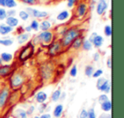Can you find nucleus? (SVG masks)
Listing matches in <instances>:
<instances>
[{"instance_id":"1","label":"nucleus","mask_w":124,"mask_h":118,"mask_svg":"<svg viewBox=\"0 0 124 118\" xmlns=\"http://www.w3.org/2000/svg\"><path fill=\"white\" fill-rule=\"evenodd\" d=\"M82 35H83L82 28H80L78 26H71L68 28L65 34L60 39H59V40H60L63 49H67L76 39H78Z\"/></svg>"},{"instance_id":"2","label":"nucleus","mask_w":124,"mask_h":118,"mask_svg":"<svg viewBox=\"0 0 124 118\" xmlns=\"http://www.w3.org/2000/svg\"><path fill=\"white\" fill-rule=\"evenodd\" d=\"M26 80V75L22 70H15L10 76L8 78V86L10 90H17L24 86Z\"/></svg>"},{"instance_id":"3","label":"nucleus","mask_w":124,"mask_h":118,"mask_svg":"<svg viewBox=\"0 0 124 118\" xmlns=\"http://www.w3.org/2000/svg\"><path fill=\"white\" fill-rule=\"evenodd\" d=\"M55 66L53 62L48 61L42 63L39 67V76L43 82H50L54 77Z\"/></svg>"},{"instance_id":"4","label":"nucleus","mask_w":124,"mask_h":118,"mask_svg":"<svg viewBox=\"0 0 124 118\" xmlns=\"http://www.w3.org/2000/svg\"><path fill=\"white\" fill-rule=\"evenodd\" d=\"M34 53L35 46L30 41L29 43H26V45L21 47V50H19L17 55V61L21 63H25V62L28 61L29 59H31L33 57Z\"/></svg>"},{"instance_id":"5","label":"nucleus","mask_w":124,"mask_h":118,"mask_svg":"<svg viewBox=\"0 0 124 118\" xmlns=\"http://www.w3.org/2000/svg\"><path fill=\"white\" fill-rule=\"evenodd\" d=\"M88 2L86 0H79L74 7V16L78 19H83L88 13Z\"/></svg>"},{"instance_id":"6","label":"nucleus","mask_w":124,"mask_h":118,"mask_svg":"<svg viewBox=\"0 0 124 118\" xmlns=\"http://www.w3.org/2000/svg\"><path fill=\"white\" fill-rule=\"evenodd\" d=\"M10 88L8 85H5L0 88V111L4 110L10 100Z\"/></svg>"},{"instance_id":"7","label":"nucleus","mask_w":124,"mask_h":118,"mask_svg":"<svg viewBox=\"0 0 124 118\" xmlns=\"http://www.w3.org/2000/svg\"><path fill=\"white\" fill-rule=\"evenodd\" d=\"M38 38L39 39L40 45H46L48 46L49 44L54 40L55 35L53 30H48V31H41L38 35Z\"/></svg>"},{"instance_id":"8","label":"nucleus","mask_w":124,"mask_h":118,"mask_svg":"<svg viewBox=\"0 0 124 118\" xmlns=\"http://www.w3.org/2000/svg\"><path fill=\"white\" fill-rule=\"evenodd\" d=\"M96 87L100 92L105 94L110 93V90H111L110 81L105 77H100V78L97 79Z\"/></svg>"},{"instance_id":"9","label":"nucleus","mask_w":124,"mask_h":118,"mask_svg":"<svg viewBox=\"0 0 124 118\" xmlns=\"http://www.w3.org/2000/svg\"><path fill=\"white\" fill-rule=\"evenodd\" d=\"M63 47L60 44V40H54L51 44L48 45V55L51 57H57L60 52L63 51Z\"/></svg>"},{"instance_id":"10","label":"nucleus","mask_w":124,"mask_h":118,"mask_svg":"<svg viewBox=\"0 0 124 118\" xmlns=\"http://www.w3.org/2000/svg\"><path fill=\"white\" fill-rule=\"evenodd\" d=\"M25 10L29 14L30 17H33L34 19H47L49 16L47 11L40 10L35 9L32 7H26Z\"/></svg>"},{"instance_id":"11","label":"nucleus","mask_w":124,"mask_h":118,"mask_svg":"<svg viewBox=\"0 0 124 118\" xmlns=\"http://www.w3.org/2000/svg\"><path fill=\"white\" fill-rule=\"evenodd\" d=\"M16 70L15 64H3L0 66V80L9 78L11 75V74Z\"/></svg>"},{"instance_id":"12","label":"nucleus","mask_w":124,"mask_h":118,"mask_svg":"<svg viewBox=\"0 0 124 118\" xmlns=\"http://www.w3.org/2000/svg\"><path fill=\"white\" fill-rule=\"evenodd\" d=\"M108 9V2L106 0H98L95 5V10L98 16H103Z\"/></svg>"},{"instance_id":"13","label":"nucleus","mask_w":124,"mask_h":118,"mask_svg":"<svg viewBox=\"0 0 124 118\" xmlns=\"http://www.w3.org/2000/svg\"><path fill=\"white\" fill-rule=\"evenodd\" d=\"M34 98L38 104H45L48 99V95L44 91H38L34 96Z\"/></svg>"},{"instance_id":"14","label":"nucleus","mask_w":124,"mask_h":118,"mask_svg":"<svg viewBox=\"0 0 124 118\" xmlns=\"http://www.w3.org/2000/svg\"><path fill=\"white\" fill-rule=\"evenodd\" d=\"M84 36H80L78 39L74 40L72 43L71 44V45L69 46V49L71 50H74V51H78L80 49H82V45H83V42L84 40Z\"/></svg>"},{"instance_id":"15","label":"nucleus","mask_w":124,"mask_h":118,"mask_svg":"<svg viewBox=\"0 0 124 118\" xmlns=\"http://www.w3.org/2000/svg\"><path fill=\"white\" fill-rule=\"evenodd\" d=\"M31 39V34L28 33H26V32H22V33H19L16 37V39H17V42L19 45H25Z\"/></svg>"},{"instance_id":"16","label":"nucleus","mask_w":124,"mask_h":118,"mask_svg":"<svg viewBox=\"0 0 124 118\" xmlns=\"http://www.w3.org/2000/svg\"><path fill=\"white\" fill-rule=\"evenodd\" d=\"M4 21H5L4 24H6L7 26L13 28H17L20 24V20L16 16H7V18Z\"/></svg>"},{"instance_id":"17","label":"nucleus","mask_w":124,"mask_h":118,"mask_svg":"<svg viewBox=\"0 0 124 118\" xmlns=\"http://www.w3.org/2000/svg\"><path fill=\"white\" fill-rule=\"evenodd\" d=\"M104 42H105V39H104L103 36L100 34H97L93 39L91 40V43L93 45V47H95V48L99 49L103 45Z\"/></svg>"},{"instance_id":"18","label":"nucleus","mask_w":124,"mask_h":118,"mask_svg":"<svg viewBox=\"0 0 124 118\" xmlns=\"http://www.w3.org/2000/svg\"><path fill=\"white\" fill-rule=\"evenodd\" d=\"M0 58L2 59L3 63H5L6 64L10 63L14 60V55L10 52H2L0 54Z\"/></svg>"},{"instance_id":"19","label":"nucleus","mask_w":124,"mask_h":118,"mask_svg":"<svg viewBox=\"0 0 124 118\" xmlns=\"http://www.w3.org/2000/svg\"><path fill=\"white\" fill-rule=\"evenodd\" d=\"M52 25L51 21L49 20L44 19L39 22V30L41 31H48V30H52Z\"/></svg>"},{"instance_id":"20","label":"nucleus","mask_w":124,"mask_h":118,"mask_svg":"<svg viewBox=\"0 0 124 118\" xmlns=\"http://www.w3.org/2000/svg\"><path fill=\"white\" fill-rule=\"evenodd\" d=\"M70 16H71V12H70L69 10H65L60 11V12L57 15L56 20L59 21H66V20L69 19Z\"/></svg>"},{"instance_id":"21","label":"nucleus","mask_w":124,"mask_h":118,"mask_svg":"<svg viewBox=\"0 0 124 118\" xmlns=\"http://www.w3.org/2000/svg\"><path fill=\"white\" fill-rule=\"evenodd\" d=\"M14 31L15 28H10L6 24H0V34L2 36H6V35L13 33Z\"/></svg>"},{"instance_id":"22","label":"nucleus","mask_w":124,"mask_h":118,"mask_svg":"<svg viewBox=\"0 0 124 118\" xmlns=\"http://www.w3.org/2000/svg\"><path fill=\"white\" fill-rule=\"evenodd\" d=\"M63 112H64V106H63V104H57V105L54 107V110H53L54 117V118L61 117Z\"/></svg>"},{"instance_id":"23","label":"nucleus","mask_w":124,"mask_h":118,"mask_svg":"<svg viewBox=\"0 0 124 118\" xmlns=\"http://www.w3.org/2000/svg\"><path fill=\"white\" fill-rule=\"evenodd\" d=\"M100 109H101L105 113H109L110 111H111V109H112L111 101L109 99V100L100 104Z\"/></svg>"},{"instance_id":"24","label":"nucleus","mask_w":124,"mask_h":118,"mask_svg":"<svg viewBox=\"0 0 124 118\" xmlns=\"http://www.w3.org/2000/svg\"><path fill=\"white\" fill-rule=\"evenodd\" d=\"M14 115L15 118H28L26 109H22V108H17L16 109H15Z\"/></svg>"},{"instance_id":"25","label":"nucleus","mask_w":124,"mask_h":118,"mask_svg":"<svg viewBox=\"0 0 124 118\" xmlns=\"http://www.w3.org/2000/svg\"><path fill=\"white\" fill-rule=\"evenodd\" d=\"M61 89H56L55 91H54L53 93L51 94V97H50V99H51L52 102L54 103H57L60 101V95H61Z\"/></svg>"},{"instance_id":"26","label":"nucleus","mask_w":124,"mask_h":118,"mask_svg":"<svg viewBox=\"0 0 124 118\" xmlns=\"http://www.w3.org/2000/svg\"><path fill=\"white\" fill-rule=\"evenodd\" d=\"M82 49L85 51H89L93 49V45L88 39H84L82 45Z\"/></svg>"},{"instance_id":"27","label":"nucleus","mask_w":124,"mask_h":118,"mask_svg":"<svg viewBox=\"0 0 124 118\" xmlns=\"http://www.w3.org/2000/svg\"><path fill=\"white\" fill-rule=\"evenodd\" d=\"M93 72H94V68H93V65L88 64V65H87V66L85 67L84 73H85V75H86L87 77H88V78L92 77Z\"/></svg>"},{"instance_id":"28","label":"nucleus","mask_w":124,"mask_h":118,"mask_svg":"<svg viewBox=\"0 0 124 118\" xmlns=\"http://www.w3.org/2000/svg\"><path fill=\"white\" fill-rule=\"evenodd\" d=\"M17 6V2L16 0H5V7L8 8L9 10L15 9Z\"/></svg>"},{"instance_id":"29","label":"nucleus","mask_w":124,"mask_h":118,"mask_svg":"<svg viewBox=\"0 0 124 118\" xmlns=\"http://www.w3.org/2000/svg\"><path fill=\"white\" fill-rule=\"evenodd\" d=\"M29 26L31 27L32 31H35V32L39 31V21H38V20H37V19L32 20Z\"/></svg>"},{"instance_id":"30","label":"nucleus","mask_w":124,"mask_h":118,"mask_svg":"<svg viewBox=\"0 0 124 118\" xmlns=\"http://www.w3.org/2000/svg\"><path fill=\"white\" fill-rule=\"evenodd\" d=\"M14 44V41L11 39H0V45L4 46H11Z\"/></svg>"},{"instance_id":"31","label":"nucleus","mask_w":124,"mask_h":118,"mask_svg":"<svg viewBox=\"0 0 124 118\" xmlns=\"http://www.w3.org/2000/svg\"><path fill=\"white\" fill-rule=\"evenodd\" d=\"M18 16H19V18L22 21H27L28 19L30 18V16L26 10H21L19 13H18Z\"/></svg>"},{"instance_id":"32","label":"nucleus","mask_w":124,"mask_h":118,"mask_svg":"<svg viewBox=\"0 0 124 118\" xmlns=\"http://www.w3.org/2000/svg\"><path fill=\"white\" fill-rule=\"evenodd\" d=\"M68 28H69V27H67V26H60V28H59L58 31H57V36L60 39L61 38V37L65 34V33H66V30L68 29Z\"/></svg>"},{"instance_id":"33","label":"nucleus","mask_w":124,"mask_h":118,"mask_svg":"<svg viewBox=\"0 0 124 118\" xmlns=\"http://www.w3.org/2000/svg\"><path fill=\"white\" fill-rule=\"evenodd\" d=\"M104 33L106 37H111L112 27L110 25H105V28H104Z\"/></svg>"},{"instance_id":"34","label":"nucleus","mask_w":124,"mask_h":118,"mask_svg":"<svg viewBox=\"0 0 124 118\" xmlns=\"http://www.w3.org/2000/svg\"><path fill=\"white\" fill-rule=\"evenodd\" d=\"M78 66H77L76 64H74L72 67L71 68V69H70V75H71L72 78H75V77H77V75H78Z\"/></svg>"},{"instance_id":"35","label":"nucleus","mask_w":124,"mask_h":118,"mask_svg":"<svg viewBox=\"0 0 124 118\" xmlns=\"http://www.w3.org/2000/svg\"><path fill=\"white\" fill-rule=\"evenodd\" d=\"M103 74H104L103 70H102L101 69H98L94 70V72H93L92 77H93V78H94V79H98V78H100V77H102Z\"/></svg>"},{"instance_id":"36","label":"nucleus","mask_w":124,"mask_h":118,"mask_svg":"<svg viewBox=\"0 0 124 118\" xmlns=\"http://www.w3.org/2000/svg\"><path fill=\"white\" fill-rule=\"evenodd\" d=\"M107 100H109V97H108V95L105 94V93L100 94L98 98V102L100 104H102V103H104V102H105V101H107Z\"/></svg>"},{"instance_id":"37","label":"nucleus","mask_w":124,"mask_h":118,"mask_svg":"<svg viewBox=\"0 0 124 118\" xmlns=\"http://www.w3.org/2000/svg\"><path fill=\"white\" fill-rule=\"evenodd\" d=\"M7 18V10L4 8L0 7V21H4Z\"/></svg>"},{"instance_id":"38","label":"nucleus","mask_w":124,"mask_h":118,"mask_svg":"<svg viewBox=\"0 0 124 118\" xmlns=\"http://www.w3.org/2000/svg\"><path fill=\"white\" fill-rule=\"evenodd\" d=\"M21 2L25 4H27V5L30 6H32V5H36V4H39L38 3V0H21Z\"/></svg>"},{"instance_id":"39","label":"nucleus","mask_w":124,"mask_h":118,"mask_svg":"<svg viewBox=\"0 0 124 118\" xmlns=\"http://www.w3.org/2000/svg\"><path fill=\"white\" fill-rule=\"evenodd\" d=\"M66 2H67L66 5L69 9H74L76 4L79 2V0H66Z\"/></svg>"},{"instance_id":"40","label":"nucleus","mask_w":124,"mask_h":118,"mask_svg":"<svg viewBox=\"0 0 124 118\" xmlns=\"http://www.w3.org/2000/svg\"><path fill=\"white\" fill-rule=\"evenodd\" d=\"M35 110H36V107H35L34 105H30L29 107L27 108V109L26 110V115H27V116H31L33 115V113L35 112Z\"/></svg>"},{"instance_id":"41","label":"nucleus","mask_w":124,"mask_h":118,"mask_svg":"<svg viewBox=\"0 0 124 118\" xmlns=\"http://www.w3.org/2000/svg\"><path fill=\"white\" fill-rule=\"evenodd\" d=\"M87 118H97L96 113L93 108H90L89 109H88V117Z\"/></svg>"},{"instance_id":"42","label":"nucleus","mask_w":124,"mask_h":118,"mask_svg":"<svg viewBox=\"0 0 124 118\" xmlns=\"http://www.w3.org/2000/svg\"><path fill=\"white\" fill-rule=\"evenodd\" d=\"M47 107H48V104H39V107L38 109V111L40 113V114H43L44 111L47 110Z\"/></svg>"},{"instance_id":"43","label":"nucleus","mask_w":124,"mask_h":118,"mask_svg":"<svg viewBox=\"0 0 124 118\" xmlns=\"http://www.w3.org/2000/svg\"><path fill=\"white\" fill-rule=\"evenodd\" d=\"M88 117V109H83L79 114V118H87Z\"/></svg>"},{"instance_id":"44","label":"nucleus","mask_w":124,"mask_h":118,"mask_svg":"<svg viewBox=\"0 0 124 118\" xmlns=\"http://www.w3.org/2000/svg\"><path fill=\"white\" fill-rule=\"evenodd\" d=\"M95 5H96V2L93 1V0H90L88 2V9L90 10H93L95 9Z\"/></svg>"},{"instance_id":"45","label":"nucleus","mask_w":124,"mask_h":118,"mask_svg":"<svg viewBox=\"0 0 124 118\" xmlns=\"http://www.w3.org/2000/svg\"><path fill=\"white\" fill-rule=\"evenodd\" d=\"M7 16H16V10L15 9L8 10H7Z\"/></svg>"},{"instance_id":"46","label":"nucleus","mask_w":124,"mask_h":118,"mask_svg":"<svg viewBox=\"0 0 124 118\" xmlns=\"http://www.w3.org/2000/svg\"><path fill=\"white\" fill-rule=\"evenodd\" d=\"M100 59V52H95L94 54L93 55V62H99Z\"/></svg>"},{"instance_id":"47","label":"nucleus","mask_w":124,"mask_h":118,"mask_svg":"<svg viewBox=\"0 0 124 118\" xmlns=\"http://www.w3.org/2000/svg\"><path fill=\"white\" fill-rule=\"evenodd\" d=\"M106 66L108 69H111L112 68V59H111V57H109L107 58V61H106Z\"/></svg>"},{"instance_id":"48","label":"nucleus","mask_w":124,"mask_h":118,"mask_svg":"<svg viewBox=\"0 0 124 118\" xmlns=\"http://www.w3.org/2000/svg\"><path fill=\"white\" fill-rule=\"evenodd\" d=\"M39 117L40 118H52V116L49 113H43V114H42Z\"/></svg>"},{"instance_id":"49","label":"nucleus","mask_w":124,"mask_h":118,"mask_svg":"<svg viewBox=\"0 0 124 118\" xmlns=\"http://www.w3.org/2000/svg\"><path fill=\"white\" fill-rule=\"evenodd\" d=\"M99 118H111V116L110 114H108V113H104V114L100 115L99 116Z\"/></svg>"},{"instance_id":"50","label":"nucleus","mask_w":124,"mask_h":118,"mask_svg":"<svg viewBox=\"0 0 124 118\" xmlns=\"http://www.w3.org/2000/svg\"><path fill=\"white\" fill-rule=\"evenodd\" d=\"M66 93L65 92H61V95H60V100L61 101H64L66 99Z\"/></svg>"},{"instance_id":"51","label":"nucleus","mask_w":124,"mask_h":118,"mask_svg":"<svg viewBox=\"0 0 124 118\" xmlns=\"http://www.w3.org/2000/svg\"><path fill=\"white\" fill-rule=\"evenodd\" d=\"M24 31L26 32V33H31V31H32V30H31V27H30L29 25H28V26H26V28H24Z\"/></svg>"},{"instance_id":"52","label":"nucleus","mask_w":124,"mask_h":118,"mask_svg":"<svg viewBox=\"0 0 124 118\" xmlns=\"http://www.w3.org/2000/svg\"><path fill=\"white\" fill-rule=\"evenodd\" d=\"M52 0H38V3L39 4H48V3L51 2Z\"/></svg>"},{"instance_id":"53","label":"nucleus","mask_w":124,"mask_h":118,"mask_svg":"<svg viewBox=\"0 0 124 118\" xmlns=\"http://www.w3.org/2000/svg\"><path fill=\"white\" fill-rule=\"evenodd\" d=\"M0 7H5V0H0Z\"/></svg>"},{"instance_id":"54","label":"nucleus","mask_w":124,"mask_h":118,"mask_svg":"<svg viewBox=\"0 0 124 118\" xmlns=\"http://www.w3.org/2000/svg\"><path fill=\"white\" fill-rule=\"evenodd\" d=\"M4 64V63H3V61H2V59L0 58V66H1V65H3Z\"/></svg>"},{"instance_id":"55","label":"nucleus","mask_w":124,"mask_h":118,"mask_svg":"<svg viewBox=\"0 0 124 118\" xmlns=\"http://www.w3.org/2000/svg\"><path fill=\"white\" fill-rule=\"evenodd\" d=\"M33 118H40V117H39V116H34Z\"/></svg>"},{"instance_id":"56","label":"nucleus","mask_w":124,"mask_h":118,"mask_svg":"<svg viewBox=\"0 0 124 118\" xmlns=\"http://www.w3.org/2000/svg\"><path fill=\"white\" fill-rule=\"evenodd\" d=\"M93 1H95V2H97V1H98V0H93Z\"/></svg>"}]
</instances>
